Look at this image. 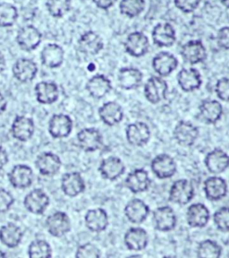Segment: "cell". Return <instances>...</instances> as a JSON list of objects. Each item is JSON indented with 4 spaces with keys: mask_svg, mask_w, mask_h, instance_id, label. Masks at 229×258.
<instances>
[{
    "mask_svg": "<svg viewBox=\"0 0 229 258\" xmlns=\"http://www.w3.org/2000/svg\"><path fill=\"white\" fill-rule=\"evenodd\" d=\"M169 92V85L163 77L153 76L149 77L144 85V96L151 104H158L164 101Z\"/></svg>",
    "mask_w": 229,
    "mask_h": 258,
    "instance_id": "obj_1",
    "label": "cell"
},
{
    "mask_svg": "<svg viewBox=\"0 0 229 258\" xmlns=\"http://www.w3.org/2000/svg\"><path fill=\"white\" fill-rule=\"evenodd\" d=\"M194 198V187L193 184L185 178L174 182L169 189V201L179 206L188 205Z\"/></svg>",
    "mask_w": 229,
    "mask_h": 258,
    "instance_id": "obj_2",
    "label": "cell"
},
{
    "mask_svg": "<svg viewBox=\"0 0 229 258\" xmlns=\"http://www.w3.org/2000/svg\"><path fill=\"white\" fill-rule=\"evenodd\" d=\"M124 47L125 52L130 56L141 57L149 51V39L143 32H131L125 39Z\"/></svg>",
    "mask_w": 229,
    "mask_h": 258,
    "instance_id": "obj_3",
    "label": "cell"
},
{
    "mask_svg": "<svg viewBox=\"0 0 229 258\" xmlns=\"http://www.w3.org/2000/svg\"><path fill=\"white\" fill-rule=\"evenodd\" d=\"M153 226L156 230L162 232L173 230L177 226L176 213L169 206H161L153 212Z\"/></svg>",
    "mask_w": 229,
    "mask_h": 258,
    "instance_id": "obj_4",
    "label": "cell"
},
{
    "mask_svg": "<svg viewBox=\"0 0 229 258\" xmlns=\"http://www.w3.org/2000/svg\"><path fill=\"white\" fill-rule=\"evenodd\" d=\"M153 173L160 179H167L174 177L177 172V162L169 154H159L150 163Z\"/></svg>",
    "mask_w": 229,
    "mask_h": 258,
    "instance_id": "obj_5",
    "label": "cell"
},
{
    "mask_svg": "<svg viewBox=\"0 0 229 258\" xmlns=\"http://www.w3.org/2000/svg\"><path fill=\"white\" fill-rule=\"evenodd\" d=\"M154 44L160 48H169L177 41V32L172 24L160 23L156 24L151 32Z\"/></svg>",
    "mask_w": 229,
    "mask_h": 258,
    "instance_id": "obj_6",
    "label": "cell"
},
{
    "mask_svg": "<svg viewBox=\"0 0 229 258\" xmlns=\"http://www.w3.org/2000/svg\"><path fill=\"white\" fill-rule=\"evenodd\" d=\"M183 59L190 64L202 63L207 57L204 44L200 40H192L183 45L180 51Z\"/></svg>",
    "mask_w": 229,
    "mask_h": 258,
    "instance_id": "obj_7",
    "label": "cell"
},
{
    "mask_svg": "<svg viewBox=\"0 0 229 258\" xmlns=\"http://www.w3.org/2000/svg\"><path fill=\"white\" fill-rule=\"evenodd\" d=\"M198 137L199 130L197 126L188 121H179L174 129V137L177 144L181 146H192L197 140Z\"/></svg>",
    "mask_w": 229,
    "mask_h": 258,
    "instance_id": "obj_8",
    "label": "cell"
},
{
    "mask_svg": "<svg viewBox=\"0 0 229 258\" xmlns=\"http://www.w3.org/2000/svg\"><path fill=\"white\" fill-rule=\"evenodd\" d=\"M77 141L84 151L93 153L102 147L103 137L97 128H84L77 134Z\"/></svg>",
    "mask_w": 229,
    "mask_h": 258,
    "instance_id": "obj_9",
    "label": "cell"
},
{
    "mask_svg": "<svg viewBox=\"0 0 229 258\" xmlns=\"http://www.w3.org/2000/svg\"><path fill=\"white\" fill-rule=\"evenodd\" d=\"M125 137L130 145L138 147L143 146L149 141L150 138L149 125L141 121L129 124L125 129Z\"/></svg>",
    "mask_w": 229,
    "mask_h": 258,
    "instance_id": "obj_10",
    "label": "cell"
},
{
    "mask_svg": "<svg viewBox=\"0 0 229 258\" xmlns=\"http://www.w3.org/2000/svg\"><path fill=\"white\" fill-rule=\"evenodd\" d=\"M48 233L55 238H61L71 230V222L68 215L63 212H56L46 220Z\"/></svg>",
    "mask_w": 229,
    "mask_h": 258,
    "instance_id": "obj_11",
    "label": "cell"
},
{
    "mask_svg": "<svg viewBox=\"0 0 229 258\" xmlns=\"http://www.w3.org/2000/svg\"><path fill=\"white\" fill-rule=\"evenodd\" d=\"M152 69L161 77H169L177 69L178 60L173 54L168 51H161L153 57Z\"/></svg>",
    "mask_w": 229,
    "mask_h": 258,
    "instance_id": "obj_12",
    "label": "cell"
},
{
    "mask_svg": "<svg viewBox=\"0 0 229 258\" xmlns=\"http://www.w3.org/2000/svg\"><path fill=\"white\" fill-rule=\"evenodd\" d=\"M41 38V33L36 27L26 25L19 30L16 36V42L23 50L32 51L40 45Z\"/></svg>",
    "mask_w": 229,
    "mask_h": 258,
    "instance_id": "obj_13",
    "label": "cell"
},
{
    "mask_svg": "<svg viewBox=\"0 0 229 258\" xmlns=\"http://www.w3.org/2000/svg\"><path fill=\"white\" fill-rule=\"evenodd\" d=\"M49 198L44 191L36 188L31 191L24 198V207L33 214H42L49 205Z\"/></svg>",
    "mask_w": 229,
    "mask_h": 258,
    "instance_id": "obj_14",
    "label": "cell"
},
{
    "mask_svg": "<svg viewBox=\"0 0 229 258\" xmlns=\"http://www.w3.org/2000/svg\"><path fill=\"white\" fill-rule=\"evenodd\" d=\"M99 171L103 178L113 181L125 174V163L118 157L110 156L102 160Z\"/></svg>",
    "mask_w": 229,
    "mask_h": 258,
    "instance_id": "obj_15",
    "label": "cell"
},
{
    "mask_svg": "<svg viewBox=\"0 0 229 258\" xmlns=\"http://www.w3.org/2000/svg\"><path fill=\"white\" fill-rule=\"evenodd\" d=\"M124 212L129 222L133 224H141L148 217L149 207L141 199L134 198L126 204Z\"/></svg>",
    "mask_w": 229,
    "mask_h": 258,
    "instance_id": "obj_16",
    "label": "cell"
},
{
    "mask_svg": "<svg viewBox=\"0 0 229 258\" xmlns=\"http://www.w3.org/2000/svg\"><path fill=\"white\" fill-rule=\"evenodd\" d=\"M72 118L64 114L53 115L48 123V132L53 138H64L72 132Z\"/></svg>",
    "mask_w": 229,
    "mask_h": 258,
    "instance_id": "obj_17",
    "label": "cell"
},
{
    "mask_svg": "<svg viewBox=\"0 0 229 258\" xmlns=\"http://www.w3.org/2000/svg\"><path fill=\"white\" fill-rule=\"evenodd\" d=\"M125 185L133 194L145 192L149 189L151 180L149 173L143 169H136L131 171L125 178Z\"/></svg>",
    "mask_w": 229,
    "mask_h": 258,
    "instance_id": "obj_18",
    "label": "cell"
},
{
    "mask_svg": "<svg viewBox=\"0 0 229 258\" xmlns=\"http://www.w3.org/2000/svg\"><path fill=\"white\" fill-rule=\"evenodd\" d=\"M8 178L14 187L18 189H24L32 185L33 181V171L29 166L18 164L11 169V171L8 174Z\"/></svg>",
    "mask_w": 229,
    "mask_h": 258,
    "instance_id": "obj_19",
    "label": "cell"
},
{
    "mask_svg": "<svg viewBox=\"0 0 229 258\" xmlns=\"http://www.w3.org/2000/svg\"><path fill=\"white\" fill-rule=\"evenodd\" d=\"M60 158L55 153H42L37 157L35 165L39 172L43 176L51 177L56 175L61 168Z\"/></svg>",
    "mask_w": 229,
    "mask_h": 258,
    "instance_id": "obj_20",
    "label": "cell"
},
{
    "mask_svg": "<svg viewBox=\"0 0 229 258\" xmlns=\"http://www.w3.org/2000/svg\"><path fill=\"white\" fill-rule=\"evenodd\" d=\"M204 164L210 173H223L229 167V155L223 150L216 148L206 155Z\"/></svg>",
    "mask_w": 229,
    "mask_h": 258,
    "instance_id": "obj_21",
    "label": "cell"
},
{
    "mask_svg": "<svg viewBox=\"0 0 229 258\" xmlns=\"http://www.w3.org/2000/svg\"><path fill=\"white\" fill-rule=\"evenodd\" d=\"M61 188L65 196L69 198H75L85 192V182L79 172H68L62 177Z\"/></svg>",
    "mask_w": 229,
    "mask_h": 258,
    "instance_id": "obj_22",
    "label": "cell"
},
{
    "mask_svg": "<svg viewBox=\"0 0 229 258\" xmlns=\"http://www.w3.org/2000/svg\"><path fill=\"white\" fill-rule=\"evenodd\" d=\"M177 82L180 88L185 93L194 92L202 85L201 74L193 68L181 69L177 75Z\"/></svg>",
    "mask_w": 229,
    "mask_h": 258,
    "instance_id": "obj_23",
    "label": "cell"
},
{
    "mask_svg": "<svg viewBox=\"0 0 229 258\" xmlns=\"http://www.w3.org/2000/svg\"><path fill=\"white\" fill-rule=\"evenodd\" d=\"M124 242L127 249L131 251H141L148 246L149 238L147 231L140 227L130 228L125 234Z\"/></svg>",
    "mask_w": 229,
    "mask_h": 258,
    "instance_id": "obj_24",
    "label": "cell"
},
{
    "mask_svg": "<svg viewBox=\"0 0 229 258\" xmlns=\"http://www.w3.org/2000/svg\"><path fill=\"white\" fill-rule=\"evenodd\" d=\"M203 190L206 198L210 201H218L225 198L227 194V185L221 177L212 176L204 181Z\"/></svg>",
    "mask_w": 229,
    "mask_h": 258,
    "instance_id": "obj_25",
    "label": "cell"
},
{
    "mask_svg": "<svg viewBox=\"0 0 229 258\" xmlns=\"http://www.w3.org/2000/svg\"><path fill=\"white\" fill-rule=\"evenodd\" d=\"M99 116L105 125L114 126L120 123L124 118V110L120 104L116 101H109L99 109Z\"/></svg>",
    "mask_w": 229,
    "mask_h": 258,
    "instance_id": "obj_26",
    "label": "cell"
},
{
    "mask_svg": "<svg viewBox=\"0 0 229 258\" xmlns=\"http://www.w3.org/2000/svg\"><path fill=\"white\" fill-rule=\"evenodd\" d=\"M143 75L135 68H123L117 74V84L123 90H133L141 85Z\"/></svg>",
    "mask_w": 229,
    "mask_h": 258,
    "instance_id": "obj_27",
    "label": "cell"
},
{
    "mask_svg": "<svg viewBox=\"0 0 229 258\" xmlns=\"http://www.w3.org/2000/svg\"><path fill=\"white\" fill-rule=\"evenodd\" d=\"M34 122L31 117L25 116H17L11 126L13 137L21 142L30 140L34 134Z\"/></svg>",
    "mask_w": 229,
    "mask_h": 258,
    "instance_id": "obj_28",
    "label": "cell"
},
{
    "mask_svg": "<svg viewBox=\"0 0 229 258\" xmlns=\"http://www.w3.org/2000/svg\"><path fill=\"white\" fill-rule=\"evenodd\" d=\"M210 219V214L207 206L203 204H193L188 207L186 212L187 223L192 228H203Z\"/></svg>",
    "mask_w": 229,
    "mask_h": 258,
    "instance_id": "obj_29",
    "label": "cell"
},
{
    "mask_svg": "<svg viewBox=\"0 0 229 258\" xmlns=\"http://www.w3.org/2000/svg\"><path fill=\"white\" fill-rule=\"evenodd\" d=\"M38 72V67L34 61L28 58H21L13 67V75L20 83L32 82Z\"/></svg>",
    "mask_w": 229,
    "mask_h": 258,
    "instance_id": "obj_30",
    "label": "cell"
},
{
    "mask_svg": "<svg viewBox=\"0 0 229 258\" xmlns=\"http://www.w3.org/2000/svg\"><path fill=\"white\" fill-rule=\"evenodd\" d=\"M201 120L206 124H216L223 115V106L216 100H205L199 107Z\"/></svg>",
    "mask_w": 229,
    "mask_h": 258,
    "instance_id": "obj_31",
    "label": "cell"
},
{
    "mask_svg": "<svg viewBox=\"0 0 229 258\" xmlns=\"http://www.w3.org/2000/svg\"><path fill=\"white\" fill-rule=\"evenodd\" d=\"M85 225L93 232H102L109 226V215L102 208L89 210L85 218Z\"/></svg>",
    "mask_w": 229,
    "mask_h": 258,
    "instance_id": "obj_32",
    "label": "cell"
},
{
    "mask_svg": "<svg viewBox=\"0 0 229 258\" xmlns=\"http://www.w3.org/2000/svg\"><path fill=\"white\" fill-rule=\"evenodd\" d=\"M78 45L81 52L86 55H97L104 48L102 38L93 31L85 32L78 40Z\"/></svg>",
    "mask_w": 229,
    "mask_h": 258,
    "instance_id": "obj_33",
    "label": "cell"
},
{
    "mask_svg": "<svg viewBox=\"0 0 229 258\" xmlns=\"http://www.w3.org/2000/svg\"><path fill=\"white\" fill-rule=\"evenodd\" d=\"M42 64L48 69H56L63 64L64 51L59 45L55 43L46 45L40 54Z\"/></svg>",
    "mask_w": 229,
    "mask_h": 258,
    "instance_id": "obj_34",
    "label": "cell"
},
{
    "mask_svg": "<svg viewBox=\"0 0 229 258\" xmlns=\"http://www.w3.org/2000/svg\"><path fill=\"white\" fill-rule=\"evenodd\" d=\"M86 90L94 99H101L112 90V84L104 75H96L87 82Z\"/></svg>",
    "mask_w": 229,
    "mask_h": 258,
    "instance_id": "obj_35",
    "label": "cell"
},
{
    "mask_svg": "<svg viewBox=\"0 0 229 258\" xmlns=\"http://www.w3.org/2000/svg\"><path fill=\"white\" fill-rule=\"evenodd\" d=\"M35 93L37 101L41 104H52L59 96L58 87L53 82H40L37 84Z\"/></svg>",
    "mask_w": 229,
    "mask_h": 258,
    "instance_id": "obj_36",
    "label": "cell"
},
{
    "mask_svg": "<svg viewBox=\"0 0 229 258\" xmlns=\"http://www.w3.org/2000/svg\"><path fill=\"white\" fill-rule=\"evenodd\" d=\"M23 238V232L18 226L14 223H8L0 228V241L9 248H15L20 244Z\"/></svg>",
    "mask_w": 229,
    "mask_h": 258,
    "instance_id": "obj_37",
    "label": "cell"
},
{
    "mask_svg": "<svg viewBox=\"0 0 229 258\" xmlns=\"http://www.w3.org/2000/svg\"><path fill=\"white\" fill-rule=\"evenodd\" d=\"M145 6V0H121L118 8L121 15L128 18H134L143 12Z\"/></svg>",
    "mask_w": 229,
    "mask_h": 258,
    "instance_id": "obj_38",
    "label": "cell"
},
{
    "mask_svg": "<svg viewBox=\"0 0 229 258\" xmlns=\"http://www.w3.org/2000/svg\"><path fill=\"white\" fill-rule=\"evenodd\" d=\"M222 247L211 239L201 241L197 247V256L200 258H218L221 256Z\"/></svg>",
    "mask_w": 229,
    "mask_h": 258,
    "instance_id": "obj_39",
    "label": "cell"
},
{
    "mask_svg": "<svg viewBox=\"0 0 229 258\" xmlns=\"http://www.w3.org/2000/svg\"><path fill=\"white\" fill-rule=\"evenodd\" d=\"M17 18L18 12L15 6L9 3L0 4V27H11Z\"/></svg>",
    "mask_w": 229,
    "mask_h": 258,
    "instance_id": "obj_40",
    "label": "cell"
},
{
    "mask_svg": "<svg viewBox=\"0 0 229 258\" xmlns=\"http://www.w3.org/2000/svg\"><path fill=\"white\" fill-rule=\"evenodd\" d=\"M51 246L48 242L42 239H37L29 246L28 254L32 258H48L52 255Z\"/></svg>",
    "mask_w": 229,
    "mask_h": 258,
    "instance_id": "obj_41",
    "label": "cell"
},
{
    "mask_svg": "<svg viewBox=\"0 0 229 258\" xmlns=\"http://www.w3.org/2000/svg\"><path fill=\"white\" fill-rule=\"evenodd\" d=\"M46 7L53 17L60 18L70 11L71 0H47Z\"/></svg>",
    "mask_w": 229,
    "mask_h": 258,
    "instance_id": "obj_42",
    "label": "cell"
},
{
    "mask_svg": "<svg viewBox=\"0 0 229 258\" xmlns=\"http://www.w3.org/2000/svg\"><path fill=\"white\" fill-rule=\"evenodd\" d=\"M213 222L217 230L222 232L229 231V207L223 206L213 214Z\"/></svg>",
    "mask_w": 229,
    "mask_h": 258,
    "instance_id": "obj_43",
    "label": "cell"
},
{
    "mask_svg": "<svg viewBox=\"0 0 229 258\" xmlns=\"http://www.w3.org/2000/svg\"><path fill=\"white\" fill-rule=\"evenodd\" d=\"M75 256L78 258H99L101 256L100 249L92 243H86L77 248Z\"/></svg>",
    "mask_w": 229,
    "mask_h": 258,
    "instance_id": "obj_44",
    "label": "cell"
},
{
    "mask_svg": "<svg viewBox=\"0 0 229 258\" xmlns=\"http://www.w3.org/2000/svg\"><path fill=\"white\" fill-rule=\"evenodd\" d=\"M215 92L219 100L229 102V77H222L217 81Z\"/></svg>",
    "mask_w": 229,
    "mask_h": 258,
    "instance_id": "obj_45",
    "label": "cell"
},
{
    "mask_svg": "<svg viewBox=\"0 0 229 258\" xmlns=\"http://www.w3.org/2000/svg\"><path fill=\"white\" fill-rule=\"evenodd\" d=\"M174 4L181 12L190 14L199 8L201 0H174Z\"/></svg>",
    "mask_w": 229,
    "mask_h": 258,
    "instance_id": "obj_46",
    "label": "cell"
},
{
    "mask_svg": "<svg viewBox=\"0 0 229 258\" xmlns=\"http://www.w3.org/2000/svg\"><path fill=\"white\" fill-rule=\"evenodd\" d=\"M15 198L8 190L0 188V213H6L14 205Z\"/></svg>",
    "mask_w": 229,
    "mask_h": 258,
    "instance_id": "obj_47",
    "label": "cell"
},
{
    "mask_svg": "<svg viewBox=\"0 0 229 258\" xmlns=\"http://www.w3.org/2000/svg\"><path fill=\"white\" fill-rule=\"evenodd\" d=\"M217 43L219 48L229 50V26H224L218 30Z\"/></svg>",
    "mask_w": 229,
    "mask_h": 258,
    "instance_id": "obj_48",
    "label": "cell"
},
{
    "mask_svg": "<svg viewBox=\"0 0 229 258\" xmlns=\"http://www.w3.org/2000/svg\"><path fill=\"white\" fill-rule=\"evenodd\" d=\"M93 1L97 8L102 10H108L109 8L114 7L117 2V0H93Z\"/></svg>",
    "mask_w": 229,
    "mask_h": 258,
    "instance_id": "obj_49",
    "label": "cell"
},
{
    "mask_svg": "<svg viewBox=\"0 0 229 258\" xmlns=\"http://www.w3.org/2000/svg\"><path fill=\"white\" fill-rule=\"evenodd\" d=\"M8 154L7 151L0 146V170L4 168L5 166L8 164Z\"/></svg>",
    "mask_w": 229,
    "mask_h": 258,
    "instance_id": "obj_50",
    "label": "cell"
},
{
    "mask_svg": "<svg viewBox=\"0 0 229 258\" xmlns=\"http://www.w3.org/2000/svg\"><path fill=\"white\" fill-rule=\"evenodd\" d=\"M7 107H8V101L3 96V94L0 93V115L7 109Z\"/></svg>",
    "mask_w": 229,
    "mask_h": 258,
    "instance_id": "obj_51",
    "label": "cell"
},
{
    "mask_svg": "<svg viewBox=\"0 0 229 258\" xmlns=\"http://www.w3.org/2000/svg\"><path fill=\"white\" fill-rule=\"evenodd\" d=\"M6 69V58L3 54L0 52V74L4 71Z\"/></svg>",
    "mask_w": 229,
    "mask_h": 258,
    "instance_id": "obj_52",
    "label": "cell"
},
{
    "mask_svg": "<svg viewBox=\"0 0 229 258\" xmlns=\"http://www.w3.org/2000/svg\"><path fill=\"white\" fill-rule=\"evenodd\" d=\"M220 2L225 8L229 9V0H220Z\"/></svg>",
    "mask_w": 229,
    "mask_h": 258,
    "instance_id": "obj_53",
    "label": "cell"
},
{
    "mask_svg": "<svg viewBox=\"0 0 229 258\" xmlns=\"http://www.w3.org/2000/svg\"><path fill=\"white\" fill-rule=\"evenodd\" d=\"M7 256V254L3 253L1 250H0V257H6Z\"/></svg>",
    "mask_w": 229,
    "mask_h": 258,
    "instance_id": "obj_54",
    "label": "cell"
}]
</instances>
